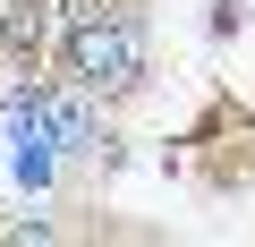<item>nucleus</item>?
Returning a JSON list of instances; mask_svg holds the SVG:
<instances>
[{
	"mask_svg": "<svg viewBox=\"0 0 255 247\" xmlns=\"http://www.w3.org/2000/svg\"><path fill=\"white\" fill-rule=\"evenodd\" d=\"M0 43H9V51H34V43H43V0H9V17H0Z\"/></svg>",
	"mask_w": 255,
	"mask_h": 247,
	"instance_id": "3",
	"label": "nucleus"
},
{
	"mask_svg": "<svg viewBox=\"0 0 255 247\" xmlns=\"http://www.w3.org/2000/svg\"><path fill=\"white\" fill-rule=\"evenodd\" d=\"M43 128H51V145H60V154H94V137H102V128H94V102H85V85H77V77L43 94Z\"/></svg>",
	"mask_w": 255,
	"mask_h": 247,
	"instance_id": "2",
	"label": "nucleus"
},
{
	"mask_svg": "<svg viewBox=\"0 0 255 247\" xmlns=\"http://www.w3.org/2000/svg\"><path fill=\"white\" fill-rule=\"evenodd\" d=\"M68 77L85 94H119L145 77V26L111 9V0H77L68 9Z\"/></svg>",
	"mask_w": 255,
	"mask_h": 247,
	"instance_id": "1",
	"label": "nucleus"
}]
</instances>
